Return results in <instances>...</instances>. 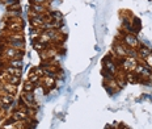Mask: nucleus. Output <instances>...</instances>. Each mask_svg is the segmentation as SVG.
<instances>
[{"label":"nucleus","mask_w":152,"mask_h":129,"mask_svg":"<svg viewBox=\"0 0 152 129\" xmlns=\"http://www.w3.org/2000/svg\"><path fill=\"white\" fill-rule=\"evenodd\" d=\"M144 62H145V66H147V67L152 69V53H150V54L145 57V58H144Z\"/></svg>","instance_id":"2eb2a0df"},{"label":"nucleus","mask_w":152,"mask_h":129,"mask_svg":"<svg viewBox=\"0 0 152 129\" xmlns=\"http://www.w3.org/2000/svg\"><path fill=\"white\" fill-rule=\"evenodd\" d=\"M114 50H115L117 55L121 57V58H125V57H127V48H126L123 43H117V45L114 46Z\"/></svg>","instance_id":"6e6552de"},{"label":"nucleus","mask_w":152,"mask_h":129,"mask_svg":"<svg viewBox=\"0 0 152 129\" xmlns=\"http://www.w3.org/2000/svg\"><path fill=\"white\" fill-rule=\"evenodd\" d=\"M12 117H13L15 121H24L29 117V115H28V111H25L24 108H18L13 112V116H12Z\"/></svg>","instance_id":"423d86ee"},{"label":"nucleus","mask_w":152,"mask_h":129,"mask_svg":"<svg viewBox=\"0 0 152 129\" xmlns=\"http://www.w3.org/2000/svg\"><path fill=\"white\" fill-rule=\"evenodd\" d=\"M137 65H138L137 58H134V57H125V58L122 59V69L126 71V73L134 71V69L137 67Z\"/></svg>","instance_id":"7ed1b4c3"},{"label":"nucleus","mask_w":152,"mask_h":129,"mask_svg":"<svg viewBox=\"0 0 152 129\" xmlns=\"http://www.w3.org/2000/svg\"><path fill=\"white\" fill-rule=\"evenodd\" d=\"M135 74L138 75V77H143V78H151V69L147 67L145 65H137V67L134 69Z\"/></svg>","instance_id":"39448f33"},{"label":"nucleus","mask_w":152,"mask_h":129,"mask_svg":"<svg viewBox=\"0 0 152 129\" xmlns=\"http://www.w3.org/2000/svg\"><path fill=\"white\" fill-rule=\"evenodd\" d=\"M41 82H42L43 86H46L47 88H53V87L55 86V77H49V75H45V77H42Z\"/></svg>","instance_id":"1a4fd4ad"},{"label":"nucleus","mask_w":152,"mask_h":129,"mask_svg":"<svg viewBox=\"0 0 152 129\" xmlns=\"http://www.w3.org/2000/svg\"><path fill=\"white\" fill-rule=\"evenodd\" d=\"M34 88H36V84L33 82H30L29 79L24 83V92H33Z\"/></svg>","instance_id":"9b49d317"},{"label":"nucleus","mask_w":152,"mask_h":129,"mask_svg":"<svg viewBox=\"0 0 152 129\" xmlns=\"http://www.w3.org/2000/svg\"><path fill=\"white\" fill-rule=\"evenodd\" d=\"M21 52L23 50H17L15 48H11V46H5V49L3 50V55L4 58H7L8 61H12V59H21Z\"/></svg>","instance_id":"f03ea898"},{"label":"nucleus","mask_w":152,"mask_h":129,"mask_svg":"<svg viewBox=\"0 0 152 129\" xmlns=\"http://www.w3.org/2000/svg\"><path fill=\"white\" fill-rule=\"evenodd\" d=\"M49 3V0H31V4H43L46 5Z\"/></svg>","instance_id":"dca6fc26"},{"label":"nucleus","mask_w":152,"mask_h":129,"mask_svg":"<svg viewBox=\"0 0 152 129\" xmlns=\"http://www.w3.org/2000/svg\"><path fill=\"white\" fill-rule=\"evenodd\" d=\"M150 49H148V48H145V46H140V48H139L138 49V55L139 57H140V58H145V57H147L148 54H150Z\"/></svg>","instance_id":"f8f14e48"},{"label":"nucleus","mask_w":152,"mask_h":129,"mask_svg":"<svg viewBox=\"0 0 152 129\" xmlns=\"http://www.w3.org/2000/svg\"><path fill=\"white\" fill-rule=\"evenodd\" d=\"M3 90H4L5 94H9V95H15L16 91H17V86H15V84H11V83H5L4 86H3Z\"/></svg>","instance_id":"9d476101"},{"label":"nucleus","mask_w":152,"mask_h":129,"mask_svg":"<svg viewBox=\"0 0 152 129\" xmlns=\"http://www.w3.org/2000/svg\"><path fill=\"white\" fill-rule=\"evenodd\" d=\"M8 30L11 32H23V23H21V18L20 17H16V18H11L8 23Z\"/></svg>","instance_id":"20e7f679"},{"label":"nucleus","mask_w":152,"mask_h":129,"mask_svg":"<svg viewBox=\"0 0 152 129\" xmlns=\"http://www.w3.org/2000/svg\"><path fill=\"white\" fill-rule=\"evenodd\" d=\"M30 12H34V13H37V15L49 13V12H47L46 5H43V4H31L30 5Z\"/></svg>","instance_id":"0eeeda50"},{"label":"nucleus","mask_w":152,"mask_h":129,"mask_svg":"<svg viewBox=\"0 0 152 129\" xmlns=\"http://www.w3.org/2000/svg\"><path fill=\"white\" fill-rule=\"evenodd\" d=\"M8 62H9V66H12V67L23 69V61L21 59H12V61H8Z\"/></svg>","instance_id":"4468645a"},{"label":"nucleus","mask_w":152,"mask_h":129,"mask_svg":"<svg viewBox=\"0 0 152 129\" xmlns=\"http://www.w3.org/2000/svg\"><path fill=\"white\" fill-rule=\"evenodd\" d=\"M122 43L129 49H139L140 48V43H139L138 38L132 33H126L125 36H123V42Z\"/></svg>","instance_id":"f257e3e1"},{"label":"nucleus","mask_w":152,"mask_h":129,"mask_svg":"<svg viewBox=\"0 0 152 129\" xmlns=\"http://www.w3.org/2000/svg\"><path fill=\"white\" fill-rule=\"evenodd\" d=\"M110 129H114V128H110Z\"/></svg>","instance_id":"f3484780"},{"label":"nucleus","mask_w":152,"mask_h":129,"mask_svg":"<svg viewBox=\"0 0 152 129\" xmlns=\"http://www.w3.org/2000/svg\"><path fill=\"white\" fill-rule=\"evenodd\" d=\"M7 82H8V83H11V84H15V86H17V84L20 83V77H17V75H11V74H9V75H8V78H7Z\"/></svg>","instance_id":"ddd939ff"}]
</instances>
